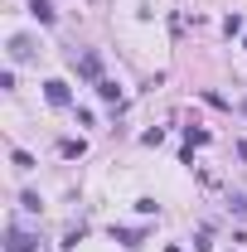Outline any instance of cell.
Here are the masks:
<instances>
[{
  "mask_svg": "<svg viewBox=\"0 0 247 252\" xmlns=\"http://www.w3.org/2000/svg\"><path fill=\"white\" fill-rule=\"evenodd\" d=\"M5 252H34V238H30V233H20V228H10V243H5Z\"/></svg>",
  "mask_w": 247,
  "mask_h": 252,
  "instance_id": "6da1fadb",
  "label": "cell"
},
{
  "mask_svg": "<svg viewBox=\"0 0 247 252\" xmlns=\"http://www.w3.org/2000/svg\"><path fill=\"white\" fill-rule=\"evenodd\" d=\"M44 93H49V102H54V107H68V83H59V78H54V83H44Z\"/></svg>",
  "mask_w": 247,
  "mask_h": 252,
  "instance_id": "7a4b0ae2",
  "label": "cell"
},
{
  "mask_svg": "<svg viewBox=\"0 0 247 252\" xmlns=\"http://www.w3.org/2000/svg\"><path fill=\"white\" fill-rule=\"evenodd\" d=\"M97 97H102V102H122V88L107 83V78H97Z\"/></svg>",
  "mask_w": 247,
  "mask_h": 252,
  "instance_id": "3957f363",
  "label": "cell"
},
{
  "mask_svg": "<svg viewBox=\"0 0 247 252\" xmlns=\"http://www.w3.org/2000/svg\"><path fill=\"white\" fill-rule=\"evenodd\" d=\"M10 59H15V63L30 59V39H10Z\"/></svg>",
  "mask_w": 247,
  "mask_h": 252,
  "instance_id": "277c9868",
  "label": "cell"
},
{
  "mask_svg": "<svg viewBox=\"0 0 247 252\" xmlns=\"http://www.w3.org/2000/svg\"><path fill=\"white\" fill-rule=\"evenodd\" d=\"M30 10H34V15H39V20H44V25L54 20V5H49V0H30Z\"/></svg>",
  "mask_w": 247,
  "mask_h": 252,
  "instance_id": "5b68a950",
  "label": "cell"
},
{
  "mask_svg": "<svg viewBox=\"0 0 247 252\" xmlns=\"http://www.w3.org/2000/svg\"><path fill=\"white\" fill-rule=\"evenodd\" d=\"M78 68H83V78H97V68H102V63H97V54H83Z\"/></svg>",
  "mask_w": 247,
  "mask_h": 252,
  "instance_id": "8992f818",
  "label": "cell"
},
{
  "mask_svg": "<svg viewBox=\"0 0 247 252\" xmlns=\"http://www.w3.org/2000/svg\"><path fill=\"white\" fill-rule=\"evenodd\" d=\"M165 252H180V248H165Z\"/></svg>",
  "mask_w": 247,
  "mask_h": 252,
  "instance_id": "52a82bcc",
  "label": "cell"
}]
</instances>
